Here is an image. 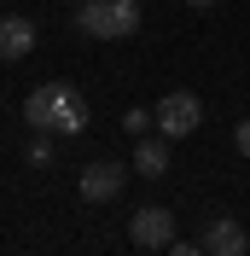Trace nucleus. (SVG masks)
<instances>
[{"label": "nucleus", "mask_w": 250, "mask_h": 256, "mask_svg": "<svg viewBox=\"0 0 250 256\" xmlns=\"http://www.w3.org/2000/svg\"><path fill=\"white\" fill-rule=\"evenodd\" d=\"M122 186H128L122 163H88V169L76 175V192L88 198V204H110V198H122Z\"/></svg>", "instance_id": "5"}, {"label": "nucleus", "mask_w": 250, "mask_h": 256, "mask_svg": "<svg viewBox=\"0 0 250 256\" xmlns=\"http://www.w3.org/2000/svg\"><path fill=\"white\" fill-rule=\"evenodd\" d=\"M76 30L94 41H128L140 35V0H76Z\"/></svg>", "instance_id": "2"}, {"label": "nucleus", "mask_w": 250, "mask_h": 256, "mask_svg": "<svg viewBox=\"0 0 250 256\" xmlns=\"http://www.w3.org/2000/svg\"><path fill=\"white\" fill-rule=\"evenodd\" d=\"M134 175H146V180L169 175V134H140V146H134Z\"/></svg>", "instance_id": "6"}, {"label": "nucleus", "mask_w": 250, "mask_h": 256, "mask_svg": "<svg viewBox=\"0 0 250 256\" xmlns=\"http://www.w3.org/2000/svg\"><path fill=\"white\" fill-rule=\"evenodd\" d=\"M122 128H128V134H146V128H152V111H140V105H134V111L122 116Z\"/></svg>", "instance_id": "10"}, {"label": "nucleus", "mask_w": 250, "mask_h": 256, "mask_svg": "<svg viewBox=\"0 0 250 256\" xmlns=\"http://www.w3.org/2000/svg\"><path fill=\"white\" fill-rule=\"evenodd\" d=\"M192 6H216V0H192Z\"/></svg>", "instance_id": "12"}, {"label": "nucleus", "mask_w": 250, "mask_h": 256, "mask_svg": "<svg viewBox=\"0 0 250 256\" xmlns=\"http://www.w3.org/2000/svg\"><path fill=\"white\" fill-rule=\"evenodd\" d=\"M244 244H250V233L233 222V216H221V222L204 227V250H210V256H238Z\"/></svg>", "instance_id": "7"}, {"label": "nucleus", "mask_w": 250, "mask_h": 256, "mask_svg": "<svg viewBox=\"0 0 250 256\" xmlns=\"http://www.w3.org/2000/svg\"><path fill=\"white\" fill-rule=\"evenodd\" d=\"M128 239L140 244V250H169V244H174V216H169L163 204L134 210V222H128Z\"/></svg>", "instance_id": "4"}, {"label": "nucleus", "mask_w": 250, "mask_h": 256, "mask_svg": "<svg viewBox=\"0 0 250 256\" xmlns=\"http://www.w3.org/2000/svg\"><path fill=\"white\" fill-rule=\"evenodd\" d=\"M24 122L35 128V134H52V140H76V134H88V99H82V88H70V82H47V88H35L30 99H24Z\"/></svg>", "instance_id": "1"}, {"label": "nucleus", "mask_w": 250, "mask_h": 256, "mask_svg": "<svg viewBox=\"0 0 250 256\" xmlns=\"http://www.w3.org/2000/svg\"><path fill=\"white\" fill-rule=\"evenodd\" d=\"M35 52V24L30 18H0V58H30Z\"/></svg>", "instance_id": "8"}, {"label": "nucleus", "mask_w": 250, "mask_h": 256, "mask_svg": "<svg viewBox=\"0 0 250 256\" xmlns=\"http://www.w3.org/2000/svg\"><path fill=\"white\" fill-rule=\"evenodd\" d=\"M30 163H35V169H47V163H52V134H41V140H30Z\"/></svg>", "instance_id": "9"}, {"label": "nucleus", "mask_w": 250, "mask_h": 256, "mask_svg": "<svg viewBox=\"0 0 250 256\" xmlns=\"http://www.w3.org/2000/svg\"><path fill=\"white\" fill-rule=\"evenodd\" d=\"M233 140H238V152H244V158H250V116H244V122L233 128Z\"/></svg>", "instance_id": "11"}, {"label": "nucleus", "mask_w": 250, "mask_h": 256, "mask_svg": "<svg viewBox=\"0 0 250 256\" xmlns=\"http://www.w3.org/2000/svg\"><path fill=\"white\" fill-rule=\"evenodd\" d=\"M152 128L157 134H169V140H186V134H198L204 128V99L198 94H163L152 111Z\"/></svg>", "instance_id": "3"}]
</instances>
